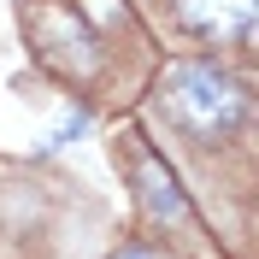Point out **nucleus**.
<instances>
[{"label": "nucleus", "mask_w": 259, "mask_h": 259, "mask_svg": "<svg viewBox=\"0 0 259 259\" xmlns=\"http://www.w3.org/2000/svg\"><path fill=\"white\" fill-rule=\"evenodd\" d=\"M177 18L200 41H247L253 0H177Z\"/></svg>", "instance_id": "nucleus-2"}, {"label": "nucleus", "mask_w": 259, "mask_h": 259, "mask_svg": "<svg viewBox=\"0 0 259 259\" xmlns=\"http://www.w3.org/2000/svg\"><path fill=\"white\" fill-rule=\"evenodd\" d=\"M159 106H165V118H171L189 142H200V147L236 136L242 118H247L242 82L230 77V71H218L212 59H183V65H171L165 82H159Z\"/></svg>", "instance_id": "nucleus-1"}, {"label": "nucleus", "mask_w": 259, "mask_h": 259, "mask_svg": "<svg viewBox=\"0 0 259 259\" xmlns=\"http://www.w3.org/2000/svg\"><path fill=\"white\" fill-rule=\"evenodd\" d=\"M112 259H153L147 247H124V253H112Z\"/></svg>", "instance_id": "nucleus-4"}, {"label": "nucleus", "mask_w": 259, "mask_h": 259, "mask_svg": "<svg viewBox=\"0 0 259 259\" xmlns=\"http://www.w3.org/2000/svg\"><path fill=\"white\" fill-rule=\"evenodd\" d=\"M136 183H142V206L153 224H189V194L159 153H147V147L136 153Z\"/></svg>", "instance_id": "nucleus-3"}]
</instances>
